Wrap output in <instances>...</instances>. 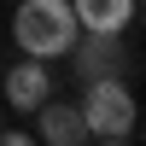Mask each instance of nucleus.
<instances>
[{"label":"nucleus","instance_id":"1a4fd4ad","mask_svg":"<svg viewBox=\"0 0 146 146\" xmlns=\"http://www.w3.org/2000/svg\"><path fill=\"white\" fill-rule=\"evenodd\" d=\"M0 129H6V105H0Z\"/></svg>","mask_w":146,"mask_h":146},{"label":"nucleus","instance_id":"39448f33","mask_svg":"<svg viewBox=\"0 0 146 146\" xmlns=\"http://www.w3.org/2000/svg\"><path fill=\"white\" fill-rule=\"evenodd\" d=\"M82 35H129V23L140 18V0H70Z\"/></svg>","mask_w":146,"mask_h":146},{"label":"nucleus","instance_id":"f03ea898","mask_svg":"<svg viewBox=\"0 0 146 146\" xmlns=\"http://www.w3.org/2000/svg\"><path fill=\"white\" fill-rule=\"evenodd\" d=\"M82 123H88V140H117V135H135L140 123V100L123 76H100V82H82V100H76Z\"/></svg>","mask_w":146,"mask_h":146},{"label":"nucleus","instance_id":"f257e3e1","mask_svg":"<svg viewBox=\"0 0 146 146\" xmlns=\"http://www.w3.org/2000/svg\"><path fill=\"white\" fill-rule=\"evenodd\" d=\"M12 41L23 58H70V47L82 41V23L70 12V0H18L12 18Z\"/></svg>","mask_w":146,"mask_h":146},{"label":"nucleus","instance_id":"6e6552de","mask_svg":"<svg viewBox=\"0 0 146 146\" xmlns=\"http://www.w3.org/2000/svg\"><path fill=\"white\" fill-rule=\"evenodd\" d=\"M88 146H135V135H117V140H88Z\"/></svg>","mask_w":146,"mask_h":146},{"label":"nucleus","instance_id":"20e7f679","mask_svg":"<svg viewBox=\"0 0 146 146\" xmlns=\"http://www.w3.org/2000/svg\"><path fill=\"white\" fill-rule=\"evenodd\" d=\"M35 140L41 146H88V123H82L76 100H47L35 111Z\"/></svg>","mask_w":146,"mask_h":146},{"label":"nucleus","instance_id":"7ed1b4c3","mask_svg":"<svg viewBox=\"0 0 146 146\" xmlns=\"http://www.w3.org/2000/svg\"><path fill=\"white\" fill-rule=\"evenodd\" d=\"M53 100V64L47 58H18L0 76V105L6 111H41Z\"/></svg>","mask_w":146,"mask_h":146},{"label":"nucleus","instance_id":"423d86ee","mask_svg":"<svg viewBox=\"0 0 146 146\" xmlns=\"http://www.w3.org/2000/svg\"><path fill=\"white\" fill-rule=\"evenodd\" d=\"M76 58V76L82 82H100V76H123V35H82L70 47Z\"/></svg>","mask_w":146,"mask_h":146},{"label":"nucleus","instance_id":"0eeeda50","mask_svg":"<svg viewBox=\"0 0 146 146\" xmlns=\"http://www.w3.org/2000/svg\"><path fill=\"white\" fill-rule=\"evenodd\" d=\"M0 146H41L29 129H0Z\"/></svg>","mask_w":146,"mask_h":146}]
</instances>
